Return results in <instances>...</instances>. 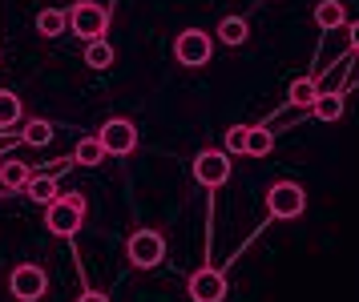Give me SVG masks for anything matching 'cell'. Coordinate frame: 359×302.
I'll use <instances>...</instances> for the list:
<instances>
[{"mask_svg":"<svg viewBox=\"0 0 359 302\" xmlns=\"http://www.w3.org/2000/svg\"><path fill=\"white\" fill-rule=\"evenodd\" d=\"M271 149H275V133L262 129V125H250V133H246V153L250 158H266Z\"/></svg>","mask_w":359,"mask_h":302,"instance_id":"obj_17","label":"cell"},{"mask_svg":"<svg viewBox=\"0 0 359 302\" xmlns=\"http://www.w3.org/2000/svg\"><path fill=\"white\" fill-rule=\"evenodd\" d=\"M291 105H299V109H311L315 105V97H319V85L311 77H299V81H291Z\"/></svg>","mask_w":359,"mask_h":302,"instance_id":"obj_19","label":"cell"},{"mask_svg":"<svg viewBox=\"0 0 359 302\" xmlns=\"http://www.w3.org/2000/svg\"><path fill=\"white\" fill-rule=\"evenodd\" d=\"M20 121V97L0 89V129H13Z\"/></svg>","mask_w":359,"mask_h":302,"instance_id":"obj_20","label":"cell"},{"mask_svg":"<svg viewBox=\"0 0 359 302\" xmlns=\"http://www.w3.org/2000/svg\"><path fill=\"white\" fill-rule=\"evenodd\" d=\"M105 158H109V153H105V145H101L97 137H81V142H77V149H73V161H77V165H85V170H97Z\"/></svg>","mask_w":359,"mask_h":302,"instance_id":"obj_10","label":"cell"},{"mask_svg":"<svg viewBox=\"0 0 359 302\" xmlns=\"http://www.w3.org/2000/svg\"><path fill=\"white\" fill-rule=\"evenodd\" d=\"M266 210H271V218H278V222L299 218L307 210V193H303V186H294V181H275L266 190Z\"/></svg>","mask_w":359,"mask_h":302,"instance_id":"obj_5","label":"cell"},{"mask_svg":"<svg viewBox=\"0 0 359 302\" xmlns=\"http://www.w3.org/2000/svg\"><path fill=\"white\" fill-rule=\"evenodd\" d=\"M126 254H130V262L137 270H154L165 258V238L158 230H133L130 242H126Z\"/></svg>","mask_w":359,"mask_h":302,"instance_id":"obj_4","label":"cell"},{"mask_svg":"<svg viewBox=\"0 0 359 302\" xmlns=\"http://www.w3.org/2000/svg\"><path fill=\"white\" fill-rule=\"evenodd\" d=\"M77 302H109V298H105L101 290H85V294H81V298H77Z\"/></svg>","mask_w":359,"mask_h":302,"instance_id":"obj_23","label":"cell"},{"mask_svg":"<svg viewBox=\"0 0 359 302\" xmlns=\"http://www.w3.org/2000/svg\"><path fill=\"white\" fill-rule=\"evenodd\" d=\"M311 113H315L319 121H339L343 117V97L339 93H319L315 105H311Z\"/></svg>","mask_w":359,"mask_h":302,"instance_id":"obj_18","label":"cell"},{"mask_svg":"<svg viewBox=\"0 0 359 302\" xmlns=\"http://www.w3.org/2000/svg\"><path fill=\"white\" fill-rule=\"evenodd\" d=\"M29 165H25V161H0V186H4V190H25V181H29Z\"/></svg>","mask_w":359,"mask_h":302,"instance_id":"obj_15","label":"cell"},{"mask_svg":"<svg viewBox=\"0 0 359 302\" xmlns=\"http://www.w3.org/2000/svg\"><path fill=\"white\" fill-rule=\"evenodd\" d=\"M81 222H85V210L69 206L65 198H57V202L45 206V226H49L57 238H73V234L81 230Z\"/></svg>","mask_w":359,"mask_h":302,"instance_id":"obj_7","label":"cell"},{"mask_svg":"<svg viewBox=\"0 0 359 302\" xmlns=\"http://www.w3.org/2000/svg\"><path fill=\"white\" fill-rule=\"evenodd\" d=\"M246 133H250V125H230L226 129V153L234 158V153H246Z\"/></svg>","mask_w":359,"mask_h":302,"instance_id":"obj_22","label":"cell"},{"mask_svg":"<svg viewBox=\"0 0 359 302\" xmlns=\"http://www.w3.org/2000/svg\"><path fill=\"white\" fill-rule=\"evenodd\" d=\"M85 64H89V69H109V64H114V45H109V41H105V36H101V41H85Z\"/></svg>","mask_w":359,"mask_h":302,"instance_id":"obj_13","label":"cell"},{"mask_svg":"<svg viewBox=\"0 0 359 302\" xmlns=\"http://www.w3.org/2000/svg\"><path fill=\"white\" fill-rule=\"evenodd\" d=\"M351 48H359V20L351 25Z\"/></svg>","mask_w":359,"mask_h":302,"instance_id":"obj_25","label":"cell"},{"mask_svg":"<svg viewBox=\"0 0 359 302\" xmlns=\"http://www.w3.org/2000/svg\"><path fill=\"white\" fill-rule=\"evenodd\" d=\"M65 202L69 206H77V210H85V193H65Z\"/></svg>","mask_w":359,"mask_h":302,"instance_id":"obj_24","label":"cell"},{"mask_svg":"<svg viewBox=\"0 0 359 302\" xmlns=\"http://www.w3.org/2000/svg\"><path fill=\"white\" fill-rule=\"evenodd\" d=\"M109 29V8H101L93 0H77L69 8V32L81 36V41H101Z\"/></svg>","mask_w":359,"mask_h":302,"instance_id":"obj_1","label":"cell"},{"mask_svg":"<svg viewBox=\"0 0 359 302\" xmlns=\"http://www.w3.org/2000/svg\"><path fill=\"white\" fill-rule=\"evenodd\" d=\"M97 142L105 145L109 158H130L133 149H137V129H133V121H126V117H109V121L101 125Z\"/></svg>","mask_w":359,"mask_h":302,"instance_id":"obj_6","label":"cell"},{"mask_svg":"<svg viewBox=\"0 0 359 302\" xmlns=\"http://www.w3.org/2000/svg\"><path fill=\"white\" fill-rule=\"evenodd\" d=\"M25 193H29L33 202H41V206H49V202H57V177H49V174L29 177V181H25Z\"/></svg>","mask_w":359,"mask_h":302,"instance_id":"obj_14","label":"cell"},{"mask_svg":"<svg viewBox=\"0 0 359 302\" xmlns=\"http://www.w3.org/2000/svg\"><path fill=\"white\" fill-rule=\"evenodd\" d=\"M174 57H178V64H186V69H202V64H210V57H214L210 32L182 29L178 41H174Z\"/></svg>","mask_w":359,"mask_h":302,"instance_id":"obj_3","label":"cell"},{"mask_svg":"<svg viewBox=\"0 0 359 302\" xmlns=\"http://www.w3.org/2000/svg\"><path fill=\"white\" fill-rule=\"evenodd\" d=\"M0 161H4V149H0Z\"/></svg>","mask_w":359,"mask_h":302,"instance_id":"obj_26","label":"cell"},{"mask_svg":"<svg viewBox=\"0 0 359 302\" xmlns=\"http://www.w3.org/2000/svg\"><path fill=\"white\" fill-rule=\"evenodd\" d=\"M343 20H347V13H343V0H319V4H315V25H319V29H339Z\"/></svg>","mask_w":359,"mask_h":302,"instance_id":"obj_12","label":"cell"},{"mask_svg":"<svg viewBox=\"0 0 359 302\" xmlns=\"http://www.w3.org/2000/svg\"><path fill=\"white\" fill-rule=\"evenodd\" d=\"M20 142L41 149V145L53 142V125H49V121H29V125H25V133H20Z\"/></svg>","mask_w":359,"mask_h":302,"instance_id":"obj_21","label":"cell"},{"mask_svg":"<svg viewBox=\"0 0 359 302\" xmlns=\"http://www.w3.org/2000/svg\"><path fill=\"white\" fill-rule=\"evenodd\" d=\"M186 290H190L194 302H222L226 298V278L218 270H194L190 282H186Z\"/></svg>","mask_w":359,"mask_h":302,"instance_id":"obj_9","label":"cell"},{"mask_svg":"<svg viewBox=\"0 0 359 302\" xmlns=\"http://www.w3.org/2000/svg\"><path fill=\"white\" fill-rule=\"evenodd\" d=\"M246 36H250V29H246L243 16H226V20L218 25V41H222V45H230V48L246 45Z\"/></svg>","mask_w":359,"mask_h":302,"instance_id":"obj_16","label":"cell"},{"mask_svg":"<svg viewBox=\"0 0 359 302\" xmlns=\"http://www.w3.org/2000/svg\"><path fill=\"white\" fill-rule=\"evenodd\" d=\"M8 290H13L20 302H36V298H45L49 278H45V270H41V266H17V270H13V278H8Z\"/></svg>","mask_w":359,"mask_h":302,"instance_id":"obj_8","label":"cell"},{"mask_svg":"<svg viewBox=\"0 0 359 302\" xmlns=\"http://www.w3.org/2000/svg\"><path fill=\"white\" fill-rule=\"evenodd\" d=\"M65 29H69V13H61V8H41V13H36V32H41L45 41L61 36Z\"/></svg>","mask_w":359,"mask_h":302,"instance_id":"obj_11","label":"cell"},{"mask_svg":"<svg viewBox=\"0 0 359 302\" xmlns=\"http://www.w3.org/2000/svg\"><path fill=\"white\" fill-rule=\"evenodd\" d=\"M230 170H234V161H230L226 149H202V153L194 158V165H190L194 181H198V186H210V190L226 186V181H230Z\"/></svg>","mask_w":359,"mask_h":302,"instance_id":"obj_2","label":"cell"}]
</instances>
